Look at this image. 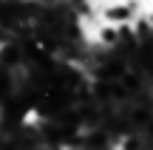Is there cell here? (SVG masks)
Returning a JSON list of instances; mask_svg holds the SVG:
<instances>
[]
</instances>
